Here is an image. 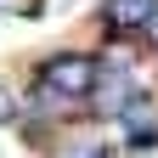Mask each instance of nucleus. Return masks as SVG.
<instances>
[{"label":"nucleus","mask_w":158,"mask_h":158,"mask_svg":"<svg viewBox=\"0 0 158 158\" xmlns=\"http://www.w3.org/2000/svg\"><path fill=\"white\" fill-rule=\"evenodd\" d=\"M17 118V96H11V85H0V124H11Z\"/></svg>","instance_id":"7ed1b4c3"},{"label":"nucleus","mask_w":158,"mask_h":158,"mask_svg":"<svg viewBox=\"0 0 158 158\" xmlns=\"http://www.w3.org/2000/svg\"><path fill=\"white\" fill-rule=\"evenodd\" d=\"M158 0H102V28L113 40H124V34H141V23L152 17Z\"/></svg>","instance_id":"f03ea898"},{"label":"nucleus","mask_w":158,"mask_h":158,"mask_svg":"<svg viewBox=\"0 0 158 158\" xmlns=\"http://www.w3.org/2000/svg\"><path fill=\"white\" fill-rule=\"evenodd\" d=\"M34 90H45V96H56V102H68V107L90 102L96 96V56H85V51H51L45 62L34 68Z\"/></svg>","instance_id":"f257e3e1"},{"label":"nucleus","mask_w":158,"mask_h":158,"mask_svg":"<svg viewBox=\"0 0 158 158\" xmlns=\"http://www.w3.org/2000/svg\"><path fill=\"white\" fill-rule=\"evenodd\" d=\"M141 40H147V45H158V6H152V17L141 23Z\"/></svg>","instance_id":"39448f33"},{"label":"nucleus","mask_w":158,"mask_h":158,"mask_svg":"<svg viewBox=\"0 0 158 158\" xmlns=\"http://www.w3.org/2000/svg\"><path fill=\"white\" fill-rule=\"evenodd\" d=\"M56 158H107L102 147H68V152H56Z\"/></svg>","instance_id":"20e7f679"}]
</instances>
